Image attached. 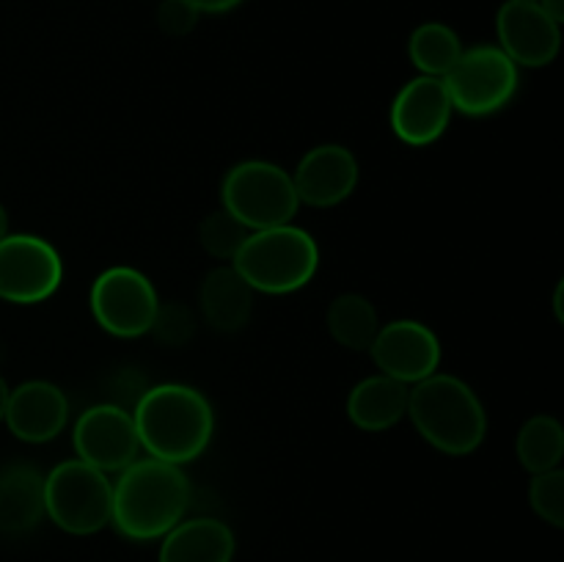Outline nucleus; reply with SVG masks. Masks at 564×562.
Segmentation results:
<instances>
[{"instance_id":"obj_23","label":"nucleus","mask_w":564,"mask_h":562,"mask_svg":"<svg viewBox=\"0 0 564 562\" xmlns=\"http://www.w3.org/2000/svg\"><path fill=\"white\" fill-rule=\"evenodd\" d=\"M248 235L251 231L235 215L226 213L224 207L209 213L202 220V226H198V242H202L204 251L213 259H224V262H231L237 257V251H240Z\"/></svg>"},{"instance_id":"obj_8","label":"nucleus","mask_w":564,"mask_h":562,"mask_svg":"<svg viewBox=\"0 0 564 562\" xmlns=\"http://www.w3.org/2000/svg\"><path fill=\"white\" fill-rule=\"evenodd\" d=\"M88 303L99 328L119 339H138L152 328L160 298L149 275L116 264L94 279Z\"/></svg>"},{"instance_id":"obj_7","label":"nucleus","mask_w":564,"mask_h":562,"mask_svg":"<svg viewBox=\"0 0 564 562\" xmlns=\"http://www.w3.org/2000/svg\"><path fill=\"white\" fill-rule=\"evenodd\" d=\"M441 80L449 91L452 108L474 119L499 114L516 99L518 86H521L518 66L496 44L463 50L449 75Z\"/></svg>"},{"instance_id":"obj_13","label":"nucleus","mask_w":564,"mask_h":562,"mask_svg":"<svg viewBox=\"0 0 564 562\" xmlns=\"http://www.w3.org/2000/svg\"><path fill=\"white\" fill-rule=\"evenodd\" d=\"M452 99L441 77L419 75L397 91L391 102V130L408 147H430L449 127Z\"/></svg>"},{"instance_id":"obj_24","label":"nucleus","mask_w":564,"mask_h":562,"mask_svg":"<svg viewBox=\"0 0 564 562\" xmlns=\"http://www.w3.org/2000/svg\"><path fill=\"white\" fill-rule=\"evenodd\" d=\"M149 334L165 347L187 345V342L193 339V334H196V314H193V309L185 306L182 301L160 303Z\"/></svg>"},{"instance_id":"obj_9","label":"nucleus","mask_w":564,"mask_h":562,"mask_svg":"<svg viewBox=\"0 0 564 562\" xmlns=\"http://www.w3.org/2000/svg\"><path fill=\"white\" fill-rule=\"evenodd\" d=\"M64 259L39 235H6L0 240V301L33 306L58 292Z\"/></svg>"},{"instance_id":"obj_18","label":"nucleus","mask_w":564,"mask_h":562,"mask_svg":"<svg viewBox=\"0 0 564 562\" xmlns=\"http://www.w3.org/2000/svg\"><path fill=\"white\" fill-rule=\"evenodd\" d=\"M202 314L220 334H237L251 323L253 290L231 264L215 268L204 275L198 292Z\"/></svg>"},{"instance_id":"obj_26","label":"nucleus","mask_w":564,"mask_h":562,"mask_svg":"<svg viewBox=\"0 0 564 562\" xmlns=\"http://www.w3.org/2000/svg\"><path fill=\"white\" fill-rule=\"evenodd\" d=\"M198 17L187 0H163L158 6V25L165 36H187L198 25Z\"/></svg>"},{"instance_id":"obj_5","label":"nucleus","mask_w":564,"mask_h":562,"mask_svg":"<svg viewBox=\"0 0 564 562\" xmlns=\"http://www.w3.org/2000/svg\"><path fill=\"white\" fill-rule=\"evenodd\" d=\"M220 204L248 231L292 224L301 207L290 171L268 160H242L231 165L220 185Z\"/></svg>"},{"instance_id":"obj_22","label":"nucleus","mask_w":564,"mask_h":562,"mask_svg":"<svg viewBox=\"0 0 564 562\" xmlns=\"http://www.w3.org/2000/svg\"><path fill=\"white\" fill-rule=\"evenodd\" d=\"M408 55L422 75L446 77L463 55V44L444 22H424L408 39Z\"/></svg>"},{"instance_id":"obj_31","label":"nucleus","mask_w":564,"mask_h":562,"mask_svg":"<svg viewBox=\"0 0 564 562\" xmlns=\"http://www.w3.org/2000/svg\"><path fill=\"white\" fill-rule=\"evenodd\" d=\"M529 3H538V0H529Z\"/></svg>"},{"instance_id":"obj_25","label":"nucleus","mask_w":564,"mask_h":562,"mask_svg":"<svg viewBox=\"0 0 564 562\" xmlns=\"http://www.w3.org/2000/svg\"><path fill=\"white\" fill-rule=\"evenodd\" d=\"M529 505L532 510L543 518L551 527H564V472L532 474V485H529Z\"/></svg>"},{"instance_id":"obj_3","label":"nucleus","mask_w":564,"mask_h":562,"mask_svg":"<svg viewBox=\"0 0 564 562\" xmlns=\"http://www.w3.org/2000/svg\"><path fill=\"white\" fill-rule=\"evenodd\" d=\"M416 433L433 450L449 457L471 455L488 435V413L466 380L455 375H430L411 386L408 413Z\"/></svg>"},{"instance_id":"obj_28","label":"nucleus","mask_w":564,"mask_h":562,"mask_svg":"<svg viewBox=\"0 0 564 562\" xmlns=\"http://www.w3.org/2000/svg\"><path fill=\"white\" fill-rule=\"evenodd\" d=\"M538 6L545 11V14L551 17V20L556 22V25H562V22H564V0H538Z\"/></svg>"},{"instance_id":"obj_1","label":"nucleus","mask_w":564,"mask_h":562,"mask_svg":"<svg viewBox=\"0 0 564 562\" xmlns=\"http://www.w3.org/2000/svg\"><path fill=\"white\" fill-rule=\"evenodd\" d=\"M138 441L149 457L185 466L207 452L215 411L207 397L185 383L149 386L132 408Z\"/></svg>"},{"instance_id":"obj_14","label":"nucleus","mask_w":564,"mask_h":562,"mask_svg":"<svg viewBox=\"0 0 564 562\" xmlns=\"http://www.w3.org/2000/svg\"><path fill=\"white\" fill-rule=\"evenodd\" d=\"M297 202L328 209L347 202L358 185V160L341 143H319L308 149L292 171Z\"/></svg>"},{"instance_id":"obj_29","label":"nucleus","mask_w":564,"mask_h":562,"mask_svg":"<svg viewBox=\"0 0 564 562\" xmlns=\"http://www.w3.org/2000/svg\"><path fill=\"white\" fill-rule=\"evenodd\" d=\"M9 395H11L9 383H6V378H3V375H0V422H3V417H6V406H9Z\"/></svg>"},{"instance_id":"obj_19","label":"nucleus","mask_w":564,"mask_h":562,"mask_svg":"<svg viewBox=\"0 0 564 562\" xmlns=\"http://www.w3.org/2000/svg\"><path fill=\"white\" fill-rule=\"evenodd\" d=\"M44 518V474L31 463L0 468V532L20 534Z\"/></svg>"},{"instance_id":"obj_15","label":"nucleus","mask_w":564,"mask_h":562,"mask_svg":"<svg viewBox=\"0 0 564 562\" xmlns=\"http://www.w3.org/2000/svg\"><path fill=\"white\" fill-rule=\"evenodd\" d=\"M3 422L25 444H47L69 422V400L50 380H25L11 389Z\"/></svg>"},{"instance_id":"obj_2","label":"nucleus","mask_w":564,"mask_h":562,"mask_svg":"<svg viewBox=\"0 0 564 562\" xmlns=\"http://www.w3.org/2000/svg\"><path fill=\"white\" fill-rule=\"evenodd\" d=\"M187 507L191 479L182 466L138 457L113 483L110 523L130 540H158L185 518Z\"/></svg>"},{"instance_id":"obj_10","label":"nucleus","mask_w":564,"mask_h":562,"mask_svg":"<svg viewBox=\"0 0 564 562\" xmlns=\"http://www.w3.org/2000/svg\"><path fill=\"white\" fill-rule=\"evenodd\" d=\"M72 446L77 461L99 468V472H124L141 457L135 419L127 408L113 402H99L86 408L72 428Z\"/></svg>"},{"instance_id":"obj_27","label":"nucleus","mask_w":564,"mask_h":562,"mask_svg":"<svg viewBox=\"0 0 564 562\" xmlns=\"http://www.w3.org/2000/svg\"><path fill=\"white\" fill-rule=\"evenodd\" d=\"M198 14H226V11L237 9L242 0H187Z\"/></svg>"},{"instance_id":"obj_4","label":"nucleus","mask_w":564,"mask_h":562,"mask_svg":"<svg viewBox=\"0 0 564 562\" xmlns=\"http://www.w3.org/2000/svg\"><path fill=\"white\" fill-rule=\"evenodd\" d=\"M231 268L253 292L290 295L317 275L319 246L301 226H273L251 231L231 259Z\"/></svg>"},{"instance_id":"obj_21","label":"nucleus","mask_w":564,"mask_h":562,"mask_svg":"<svg viewBox=\"0 0 564 562\" xmlns=\"http://www.w3.org/2000/svg\"><path fill=\"white\" fill-rule=\"evenodd\" d=\"M516 455L529 474L560 468L564 457V428L560 419L551 413L529 417L516 435Z\"/></svg>"},{"instance_id":"obj_12","label":"nucleus","mask_w":564,"mask_h":562,"mask_svg":"<svg viewBox=\"0 0 564 562\" xmlns=\"http://www.w3.org/2000/svg\"><path fill=\"white\" fill-rule=\"evenodd\" d=\"M496 47L516 66L540 69L556 61L562 47V28L529 0H507L496 14Z\"/></svg>"},{"instance_id":"obj_16","label":"nucleus","mask_w":564,"mask_h":562,"mask_svg":"<svg viewBox=\"0 0 564 562\" xmlns=\"http://www.w3.org/2000/svg\"><path fill=\"white\" fill-rule=\"evenodd\" d=\"M408 395H411V386L400 383L389 375L364 378L347 395V419L358 430L383 433V430L397 428L405 419Z\"/></svg>"},{"instance_id":"obj_6","label":"nucleus","mask_w":564,"mask_h":562,"mask_svg":"<svg viewBox=\"0 0 564 562\" xmlns=\"http://www.w3.org/2000/svg\"><path fill=\"white\" fill-rule=\"evenodd\" d=\"M113 483L88 463H58L44 477V516L69 534H94L110 523Z\"/></svg>"},{"instance_id":"obj_20","label":"nucleus","mask_w":564,"mask_h":562,"mask_svg":"<svg viewBox=\"0 0 564 562\" xmlns=\"http://www.w3.org/2000/svg\"><path fill=\"white\" fill-rule=\"evenodd\" d=\"M325 323H328V331L330 336H334L336 345L356 353L369 350L380 331L378 309L372 306L369 298L358 295V292L336 295L334 301H330L328 314H325Z\"/></svg>"},{"instance_id":"obj_11","label":"nucleus","mask_w":564,"mask_h":562,"mask_svg":"<svg viewBox=\"0 0 564 562\" xmlns=\"http://www.w3.org/2000/svg\"><path fill=\"white\" fill-rule=\"evenodd\" d=\"M369 353L380 375H389L405 386L430 378L441 367L438 336L419 320H394L380 325Z\"/></svg>"},{"instance_id":"obj_30","label":"nucleus","mask_w":564,"mask_h":562,"mask_svg":"<svg viewBox=\"0 0 564 562\" xmlns=\"http://www.w3.org/2000/svg\"><path fill=\"white\" fill-rule=\"evenodd\" d=\"M6 235H9V215H6V207L0 204V240H3Z\"/></svg>"},{"instance_id":"obj_17","label":"nucleus","mask_w":564,"mask_h":562,"mask_svg":"<svg viewBox=\"0 0 564 562\" xmlns=\"http://www.w3.org/2000/svg\"><path fill=\"white\" fill-rule=\"evenodd\" d=\"M235 532L218 518H182L163 534L160 562H231L235 560Z\"/></svg>"}]
</instances>
